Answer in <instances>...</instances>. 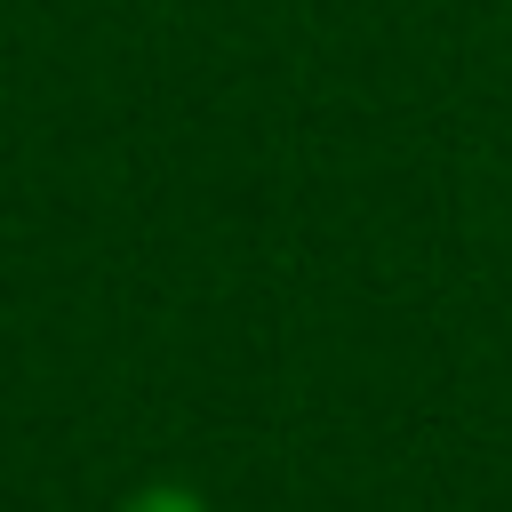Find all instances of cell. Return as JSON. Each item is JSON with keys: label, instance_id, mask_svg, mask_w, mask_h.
<instances>
[{"label": "cell", "instance_id": "cell-1", "mask_svg": "<svg viewBox=\"0 0 512 512\" xmlns=\"http://www.w3.org/2000/svg\"><path fill=\"white\" fill-rule=\"evenodd\" d=\"M120 512H208V496H200V488H184V480H144Z\"/></svg>", "mask_w": 512, "mask_h": 512}]
</instances>
